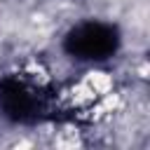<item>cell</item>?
<instances>
[{
	"instance_id": "2",
	"label": "cell",
	"mask_w": 150,
	"mask_h": 150,
	"mask_svg": "<svg viewBox=\"0 0 150 150\" xmlns=\"http://www.w3.org/2000/svg\"><path fill=\"white\" fill-rule=\"evenodd\" d=\"M66 52L80 61H105L120 47V33L103 21H84L75 26L63 42Z\"/></svg>"
},
{
	"instance_id": "1",
	"label": "cell",
	"mask_w": 150,
	"mask_h": 150,
	"mask_svg": "<svg viewBox=\"0 0 150 150\" xmlns=\"http://www.w3.org/2000/svg\"><path fill=\"white\" fill-rule=\"evenodd\" d=\"M0 110L19 124H38L56 117L54 96L23 75H5L0 80Z\"/></svg>"
}]
</instances>
